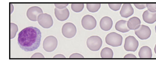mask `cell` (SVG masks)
I'll use <instances>...</instances> for the list:
<instances>
[{"instance_id": "obj_30", "label": "cell", "mask_w": 156, "mask_h": 66, "mask_svg": "<svg viewBox=\"0 0 156 66\" xmlns=\"http://www.w3.org/2000/svg\"><path fill=\"white\" fill-rule=\"evenodd\" d=\"M10 14H12L14 10V7L13 5L11 4H10Z\"/></svg>"}, {"instance_id": "obj_27", "label": "cell", "mask_w": 156, "mask_h": 66, "mask_svg": "<svg viewBox=\"0 0 156 66\" xmlns=\"http://www.w3.org/2000/svg\"><path fill=\"white\" fill-rule=\"evenodd\" d=\"M69 5V4H65V3H60V4H55V6L57 8L62 9L66 7Z\"/></svg>"}, {"instance_id": "obj_29", "label": "cell", "mask_w": 156, "mask_h": 66, "mask_svg": "<svg viewBox=\"0 0 156 66\" xmlns=\"http://www.w3.org/2000/svg\"><path fill=\"white\" fill-rule=\"evenodd\" d=\"M54 59H65L66 57L62 54H58L54 57Z\"/></svg>"}, {"instance_id": "obj_1", "label": "cell", "mask_w": 156, "mask_h": 66, "mask_svg": "<svg viewBox=\"0 0 156 66\" xmlns=\"http://www.w3.org/2000/svg\"><path fill=\"white\" fill-rule=\"evenodd\" d=\"M41 33L36 27H29L23 29L18 35V42L22 50L31 52L37 50L41 44Z\"/></svg>"}, {"instance_id": "obj_17", "label": "cell", "mask_w": 156, "mask_h": 66, "mask_svg": "<svg viewBox=\"0 0 156 66\" xmlns=\"http://www.w3.org/2000/svg\"><path fill=\"white\" fill-rule=\"evenodd\" d=\"M140 20L137 17L134 16L130 18L128 21L127 25L130 30H135L140 25Z\"/></svg>"}, {"instance_id": "obj_14", "label": "cell", "mask_w": 156, "mask_h": 66, "mask_svg": "<svg viewBox=\"0 0 156 66\" xmlns=\"http://www.w3.org/2000/svg\"><path fill=\"white\" fill-rule=\"evenodd\" d=\"M143 18L145 22L154 24L156 21V12H151L148 10L145 11L143 14Z\"/></svg>"}, {"instance_id": "obj_19", "label": "cell", "mask_w": 156, "mask_h": 66, "mask_svg": "<svg viewBox=\"0 0 156 66\" xmlns=\"http://www.w3.org/2000/svg\"><path fill=\"white\" fill-rule=\"evenodd\" d=\"M86 7L89 11L92 13L96 12L99 10L101 7V4L99 3L98 4H86Z\"/></svg>"}, {"instance_id": "obj_26", "label": "cell", "mask_w": 156, "mask_h": 66, "mask_svg": "<svg viewBox=\"0 0 156 66\" xmlns=\"http://www.w3.org/2000/svg\"><path fill=\"white\" fill-rule=\"evenodd\" d=\"M147 4H134V6L139 10L144 9L147 7Z\"/></svg>"}, {"instance_id": "obj_32", "label": "cell", "mask_w": 156, "mask_h": 66, "mask_svg": "<svg viewBox=\"0 0 156 66\" xmlns=\"http://www.w3.org/2000/svg\"><path fill=\"white\" fill-rule=\"evenodd\" d=\"M155 31H156V25L155 26Z\"/></svg>"}, {"instance_id": "obj_16", "label": "cell", "mask_w": 156, "mask_h": 66, "mask_svg": "<svg viewBox=\"0 0 156 66\" xmlns=\"http://www.w3.org/2000/svg\"><path fill=\"white\" fill-rule=\"evenodd\" d=\"M128 21L124 20H120L117 21L115 25L116 30L122 33H127L130 31L127 25Z\"/></svg>"}, {"instance_id": "obj_6", "label": "cell", "mask_w": 156, "mask_h": 66, "mask_svg": "<svg viewBox=\"0 0 156 66\" xmlns=\"http://www.w3.org/2000/svg\"><path fill=\"white\" fill-rule=\"evenodd\" d=\"M38 22L44 28H49L53 24V19L51 15L45 13L40 15L38 18Z\"/></svg>"}, {"instance_id": "obj_28", "label": "cell", "mask_w": 156, "mask_h": 66, "mask_svg": "<svg viewBox=\"0 0 156 66\" xmlns=\"http://www.w3.org/2000/svg\"><path fill=\"white\" fill-rule=\"evenodd\" d=\"M125 59H136V57L135 55L132 54V53H129L126 55L124 57Z\"/></svg>"}, {"instance_id": "obj_7", "label": "cell", "mask_w": 156, "mask_h": 66, "mask_svg": "<svg viewBox=\"0 0 156 66\" xmlns=\"http://www.w3.org/2000/svg\"><path fill=\"white\" fill-rule=\"evenodd\" d=\"M97 21L95 18L92 15H85L82 19L81 24L83 28L86 30H93L97 26Z\"/></svg>"}, {"instance_id": "obj_18", "label": "cell", "mask_w": 156, "mask_h": 66, "mask_svg": "<svg viewBox=\"0 0 156 66\" xmlns=\"http://www.w3.org/2000/svg\"><path fill=\"white\" fill-rule=\"evenodd\" d=\"M100 54L103 59H112L113 57V52L112 49L106 47L101 50Z\"/></svg>"}, {"instance_id": "obj_25", "label": "cell", "mask_w": 156, "mask_h": 66, "mask_svg": "<svg viewBox=\"0 0 156 66\" xmlns=\"http://www.w3.org/2000/svg\"><path fill=\"white\" fill-rule=\"evenodd\" d=\"M31 58L32 59H44V57L41 53H35L31 57Z\"/></svg>"}, {"instance_id": "obj_4", "label": "cell", "mask_w": 156, "mask_h": 66, "mask_svg": "<svg viewBox=\"0 0 156 66\" xmlns=\"http://www.w3.org/2000/svg\"><path fill=\"white\" fill-rule=\"evenodd\" d=\"M58 45V41L55 37L48 36L45 38L43 42V46L46 52L50 53L56 49Z\"/></svg>"}, {"instance_id": "obj_31", "label": "cell", "mask_w": 156, "mask_h": 66, "mask_svg": "<svg viewBox=\"0 0 156 66\" xmlns=\"http://www.w3.org/2000/svg\"><path fill=\"white\" fill-rule=\"evenodd\" d=\"M154 51L156 54V44L155 46V48H154Z\"/></svg>"}, {"instance_id": "obj_13", "label": "cell", "mask_w": 156, "mask_h": 66, "mask_svg": "<svg viewBox=\"0 0 156 66\" xmlns=\"http://www.w3.org/2000/svg\"><path fill=\"white\" fill-rule=\"evenodd\" d=\"M100 27L105 31H108L112 28L113 21L112 18L109 16H104L101 18L100 22Z\"/></svg>"}, {"instance_id": "obj_23", "label": "cell", "mask_w": 156, "mask_h": 66, "mask_svg": "<svg viewBox=\"0 0 156 66\" xmlns=\"http://www.w3.org/2000/svg\"><path fill=\"white\" fill-rule=\"evenodd\" d=\"M148 10L151 12H156V4H147Z\"/></svg>"}, {"instance_id": "obj_12", "label": "cell", "mask_w": 156, "mask_h": 66, "mask_svg": "<svg viewBox=\"0 0 156 66\" xmlns=\"http://www.w3.org/2000/svg\"><path fill=\"white\" fill-rule=\"evenodd\" d=\"M134 10L132 5L130 4H124L120 10V15L123 18H127L133 15Z\"/></svg>"}, {"instance_id": "obj_22", "label": "cell", "mask_w": 156, "mask_h": 66, "mask_svg": "<svg viewBox=\"0 0 156 66\" xmlns=\"http://www.w3.org/2000/svg\"><path fill=\"white\" fill-rule=\"evenodd\" d=\"M108 5L112 10L114 11H118L120 9L122 4H119V3H117V4L111 3V4H109Z\"/></svg>"}, {"instance_id": "obj_3", "label": "cell", "mask_w": 156, "mask_h": 66, "mask_svg": "<svg viewBox=\"0 0 156 66\" xmlns=\"http://www.w3.org/2000/svg\"><path fill=\"white\" fill-rule=\"evenodd\" d=\"M102 40L99 36H94L90 37L87 41V45L90 50L97 51L100 50L102 45Z\"/></svg>"}, {"instance_id": "obj_24", "label": "cell", "mask_w": 156, "mask_h": 66, "mask_svg": "<svg viewBox=\"0 0 156 66\" xmlns=\"http://www.w3.org/2000/svg\"><path fill=\"white\" fill-rule=\"evenodd\" d=\"M70 59H84V57L82 55L79 53H74L69 56Z\"/></svg>"}, {"instance_id": "obj_10", "label": "cell", "mask_w": 156, "mask_h": 66, "mask_svg": "<svg viewBox=\"0 0 156 66\" xmlns=\"http://www.w3.org/2000/svg\"><path fill=\"white\" fill-rule=\"evenodd\" d=\"M43 13H44L41 8L37 6H33L28 9L26 15L30 20L36 21L38 20V16Z\"/></svg>"}, {"instance_id": "obj_15", "label": "cell", "mask_w": 156, "mask_h": 66, "mask_svg": "<svg viewBox=\"0 0 156 66\" xmlns=\"http://www.w3.org/2000/svg\"><path fill=\"white\" fill-rule=\"evenodd\" d=\"M139 56L140 59H151L152 56V50L147 46H144L139 50Z\"/></svg>"}, {"instance_id": "obj_20", "label": "cell", "mask_w": 156, "mask_h": 66, "mask_svg": "<svg viewBox=\"0 0 156 66\" xmlns=\"http://www.w3.org/2000/svg\"><path fill=\"white\" fill-rule=\"evenodd\" d=\"M10 26V39L14 38L18 30V26L14 23H11Z\"/></svg>"}, {"instance_id": "obj_2", "label": "cell", "mask_w": 156, "mask_h": 66, "mask_svg": "<svg viewBox=\"0 0 156 66\" xmlns=\"http://www.w3.org/2000/svg\"><path fill=\"white\" fill-rule=\"evenodd\" d=\"M105 41L108 45L114 47H119L122 43L123 37L115 32H112L106 36Z\"/></svg>"}, {"instance_id": "obj_8", "label": "cell", "mask_w": 156, "mask_h": 66, "mask_svg": "<svg viewBox=\"0 0 156 66\" xmlns=\"http://www.w3.org/2000/svg\"><path fill=\"white\" fill-rule=\"evenodd\" d=\"M138 46V41L133 36H128L125 40L124 47L126 51L135 52Z\"/></svg>"}, {"instance_id": "obj_11", "label": "cell", "mask_w": 156, "mask_h": 66, "mask_svg": "<svg viewBox=\"0 0 156 66\" xmlns=\"http://www.w3.org/2000/svg\"><path fill=\"white\" fill-rule=\"evenodd\" d=\"M55 13L57 19L60 21H64L69 18V11L67 8L59 9L55 7Z\"/></svg>"}, {"instance_id": "obj_5", "label": "cell", "mask_w": 156, "mask_h": 66, "mask_svg": "<svg viewBox=\"0 0 156 66\" xmlns=\"http://www.w3.org/2000/svg\"><path fill=\"white\" fill-rule=\"evenodd\" d=\"M63 36L68 38L74 37L77 32L76 28L72 23H67L63 26L62 29Z\"/></svg>"}, {"instance_id": "obj_9", "label": "cell", "mask_w": 156, "mask_h": 66, "mask_svg": "<svg viewBox=\"0 0 156 66\" xmlns=\"http://www.w3.org/2000/svg\"><path fill=\"white\" fill-rule=\"evenodd\" d=\"M134 32L137 37L141 40L148 39L151 34L150 28L144 25H140L138 28L134 30Z\"/></svg>"}, {"instance_id": "obj_21", "label": "cell", "mask_w": 156, "mask_h": 66, "mask_svg": "<svg viewBox=\"0 0 156 66\" xmlns=\"http://www.w3.org/2000/svg\"><path fill=\"white\" fill-rule=\"evenodd\" d=\"M84 8V4H71V8L73 11L75 12H80L83 10Z\"/></svg>"}]
</instances>
